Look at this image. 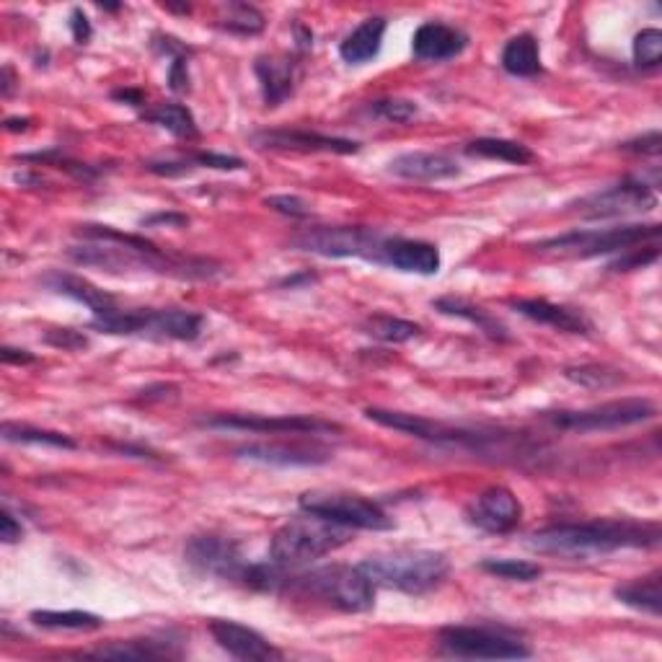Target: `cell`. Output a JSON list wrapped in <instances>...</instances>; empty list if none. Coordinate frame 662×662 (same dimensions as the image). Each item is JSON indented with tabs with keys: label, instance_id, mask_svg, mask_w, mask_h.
Masks as SVG:
<instances>
[{
	"label": "cell",
	"instance_id": "cell-45",
	"mask_svg": "<svg viewBox=\"0 0 662 662\" xmlns=\"http://www.w3.org/2000/svg\"><path fill=\"white\" fill-rule=\"evenodd\" d=\"M660 146H662L660 130H652V132L639 135V138H635V140H626L624 146H622V151H626V153H642V155H658L660 153Z\"/></svg>",
	"mask_w": 662,
	"mask_h": 662
},
{
	"label": "cell",
	"instance_id": "cell-19",
	"mask_svg": "<svg viewBox=\"0 0 662 662\" xmlns=\"http://www.w3.org/2000/svg\"><path fill=\"white\" fill-rule=\"evenodd\" d=\"M468 45L464 28L443 24V21H425L411 37V53L422 62H445L458 57Z\"/></svg>",
	"mask_w": 662,
	"mask_h": 662
},
{
	"label": "cell",
	"instance_id": "cell-33",
	"mask_svg": "<svg viewBox=\"0 0 662 662\" xmlns=\"http://www.w3.org/2000/svg\"><path fill=\"white\" fill-rule=\"evenodd\" d=\"M142 119L151 125H159L163 130L184 140H195L199 130L195 123V114H191L184 104H159L153 109L142 112Z\"/></svg>",
	"mask_w": 662,
	"mask_h": 662
},
{
	"label": "cell",
	"instance_id": "cell-50",
	"mask_svg": "<svg viewBox=\"0 0 662 662\" xmlns=\"http://www.w3.org/2000/svg\"><path fill=\"white\" fill-rule=\"evenodd\" d=\"M0 358H3L5 365H32V362L37 360L32 352L16 350V347H3V350H0Z\"/></svg>",
	"mask_w": 662,
	"mask_h": 662
},
{
	"label": "cell",
	"instance_id": "cell-14",
	"mask_svg": "<svg viewBox=\"0 0 662 662\" xmlns=\"http://www.w3.org/2000/svg\"><path fill=\"white\" fill-rule=\"evenodd\" d=\"M184 559L187 565L199 574H210V578H220L225 582H241L244 585L248 567L244 557H241L239 546L231 538L212 536H191L184 546Z\"/></svg>",
	"mask_w": 662,
	"mask_h": 662
},
{
	"label": "cell",
	"instance_id": "cell-13",
	"mask_svg": "<svg viewBox=\"0 0 662 662\" xmlns=\"http://www.w3.org/2000/svg\"><path fill=\"white\" fill-rule=\"evenodd\" d=\"M658 208V195L652 184L644 179H624L608 189H597L593 195L578 199L572 210L585 220H608L642 216Z\"/></svg>",
	"mask_w": 662,
	"mask_h": 662
},
{
	"label": "cell",
	"instance_id": "cell-3",
	"mask_svg": "<svg viewBox=\"0 0 662 662\" xmlns=\"http://www.w3.org/2000/svg\"><path fill=\"white\" fill-rule=\"evenodd\" d=\"M375 588L398 590L407 595H425L440 588L451 572L445 554L430 549H407L375 554L358 565Z\"/></svg>",
	"mask_w": 662,
	"mask_h": 662
},
{
	"label": "cell",
	"instance_id": "cell-35",
	"mask_svg": "<svg viewBox=\"0 0 662 662\" xmlns=\"http://www.w3.org/2000/svg\"><path fill=\"white\" fill-rule=\"evenodd\" d=\"M362 332L368 337L379 339V341H388V345H404V341L417 339L422 334V326L415 322H407V318H396V316H386V313H375V316L365 318L362 324Z\"/></svg>",
	"mask_w": 662,
	"mask_h": 662
},
{
	"label": "cell",
	"instance_id": "cell-2",
	"mask_svg": "<svg viewBox=\"0 0 662 662\" xmlns=\"http://www.w3.org/2000/svg\"><path fill=\"white\" fill-rule=\"evenodd\" d=\"M660 525L629 518H595L585 523H559L529 536V549L546 557L585 561L618 549H654L660 546Z\"/></svg>",
	"mask_w": 662,
	"mask_h": 662
},
{
	"label": "cell",
	"instance_id": "cell-32",
	"mask_svg": "<svg viewBox=\"0 0 662 662\" xmlns=\"http://www.w3.org/2000/svg\"><path fill=\"white\" fill-rule=\"evenodd\" d=\"M466 153L476 155V159L515 163V166H523V163L536 161V153H533L529 146H523V142H518V140H504V138L472 140L466 146Z\"/></svg>",
	"mask_w": 662,
	"mask_h": 662
},
{
	"label": "cell",
	"instance_id": "cell-51",
	"mask_svg": "<svg viewBox=\"0 0 662 662\" xmlns=\"http://www.w3.org/2000/svg\"><path fill=\"white\" fill-rule=\"evenodd\" d=\"M114 98H117V102H125V104H130V106H142L146 104V96L140 94V91H135V89H123V91H114L112 94Z\"/></svg>",
	"mask_w": 662,
	"mask_h": 662
},
{
	"label": "cell",
	"instance_id": "cell-6",
	"mask_svg": "<svg viewBox=\"0 0 662 662\" xmlns=\"http://www.w3.org/2000/svg\"><path fill=\"white\" fill-rule=\"evenodd\" d=\"M205 318L195 311L184 309H106L94 313L91 329L102 334H117V337H151V339H174V341H195L202 332Z\"/></svg>",
	"mask_w": 662,
	"mask_h": 662
},
{
	"label": "cell",
	"instance_id": "cell-5",
	"mask_svg": "<svg viewBox=\"0 0 662 662\" xmlns=\"http://www.w3.org/2000/svg\"><path fill=\"white\" fill-rule=\"evenodd\" d=\"M350 529H341L337 523L305 512L303 518H293L282 529H277L269 541V561L282 569H295L341 549L350 544Z\"/></svg>",
	"mask_w": 662,
	"mask_h": 662
},
{
	"label": "cell",
	"instance_id": "cell-29",
	"mask_svg": "<svg viewBox=\"0 0 662 662\" xmlns=\"http://www.w3.org/2000/svg\"><path fill=\"white\" fill-rule=\"evenodd\" d=\"M504 73L515 78H533L541 73V49L533 34H518L502 49Z\"/></svg>",
	"mask_w": 662,
	"mask_h": 662
},
{
	"label": "cell",
	"instance_id": "cell-24",
	"mask_svg": "<svg viewBox=\"0 0 662 662\" xmlns=\"http://www.w3.org/2000/svg\"><path fill=\"white\" fill-rule=\"evenodd\" d=\"M510 309L518 311L525 318H531V322L551 326V329H559V332H567V334H590V332H593V324H590L588 318L582 316V313L567 309V305H557L551 301H544V298H525V301H512Z\"/></svg>",
	"mask_w": 662,
	"mask_h": 662
},
{
	"label": "cell",
	"instance_id": "cell-37",
	"mask_svg": "<svg viewBox=\"0 0 662 662\" xmlns=\"http://www.w3.org/2000/svg\"><path fill=\"white\" fill-rule=\"evenodd\" d=\"M565 379L585 388H614L626 381V375L608 365H574L565 370Z\"/></svg>",
	"mask_w": 662,
	"mask_h": 662
},
{
	"label": "cell",
	"instance_id": "cell-49",
	"mask_svg": "<svg viewBox=\"0 0 662 662\" xmlns=\"http://www.w3.org/2000/svg\"><path fill=\"white\" fill-rule=\"evenodd\" d=\"M21 523L16 521V518L11 515L9 510L0 512V538H3V544H16V541L21 538Z\"/></svg>",
	"mask_w": 662,
	"mask_h": 662
},
{
	"label": "cell",
	"instance_id": "cell-42",
	"mask_svg": "<svg viewBox=\"0 0 662 662\" xmlns=\"http://www.w3.org/2000/svg\"><path fill=\"white\" fill-rule=\"evenodd\" d=\"M265 205L269 210L280 212V216H288V218H309L311 216L309 202L295 195H272L265 199Z\"/></svg>",
	"mask_w": 662,
	"mask_h": 662
},
{
	"label": "cell",
	"instance_id": "cell-17",
	"mask_svg": "<svg viewBox=\"0 0 662 662\" xmlns=\"http://www.w3.org/2000/svg\"><path fill=\"white\" fill-rule=\"evenodd\" d=\"M252 142L272 151H298V153H337L350 155L360 151V142L347 138H332V135L309 132V130H259L252 135Z\"/></svg>",
	"mask_w": 662,
	"mask_h": 662
},
{
	"label": "cell",
	"instance_id": "cell-47",
	"mask_svg": "<svg viewBox=\"0 0 662 662\" xmlns=\"http://www.w3.org/2000/svg\"><path fill=\"white\" fill-rule=\"evenodd\" d=\"M140 225L142 228H161V225L184 228V225H189V218L182 216V212H153V216L142 218Z\"/></svg>",
	"mask_w": 662,
	"mask_h": 662
},
{
	"label": "cell",
	"instance_id": "cell-43",
	"mask_svg": "<svg viewBox=\"0 0 662 662\" xmlns=\"http://www.w3.org/2000/svg\"><path fill=\"white\" fill-rule=\"evenodd\" d=\"M45 341L49 347H57V350H66V352L85 350V347H89L85 334L76 332V329H49L45 334Z\"/></svg>",
	"mask_w": 662,
	"mask_h": 662
},
{
	"label": "cell",
	"instance_id": "cell-4",
	"mask_svg": "<svg viewBox=\"0 0 662 662\" xmlns=\"http://www.w3.org/2000/svg\"><path fill=\"white\" fill-rule=\"evenodd\" d=\"M282 590L318 597L345 614H365L375 606V585L360 567H318L311 572H284Z\"/></svg>",
	"mask_w": 662,
	"mask_h": 662
},
{
	"label": "cell",
	"instance_id": "cell-53",
	"mask_svg": "<svg viewBox=\"0 0 662 662\" xmlns=\"http://www.w3.org/2000/svg\"><path fill=\"white\" fill-rule=\"evenodd\" d=\"M28 123H32V119H5V130H26Z\"/></svg>",
	"mask_w": 662,
	"mask_h": 662
},
{
	"label": "cell",
	"instance_id": "cell-1",
	"mask_svg": "<svg viewBox=\"0 0 662 662\" xmlns=\"http://www.w3.org/2000/svg\"><path fill=\"white\" fill-rule=\"evenodd\" d=\"M76 236L83 244L68 252L76 265L98 267L104 272H153L179 277V280H210L220 272V265L210 259H195V256H174L159 248L153 241L123 233L109 225H78Z\"/></svg>",
	"mask_w": 662,
	"mask_h": 662
},
{
	"label": "cell",
	"instance_id": "cell-20",
	"mask_svg": "<svg viewBox=\"0 0 662 662\" xmlns=\"http://www.w3.org/2000/svg\"><path fill=\"white\" fill-rule=\"evenodd\" d=\"M440 265H443L440 248L430 241L388 236L386 248H383L381 267H394L398 272L430 277L440 272Z\"/></svg>",
	"mask_w": 662,
	"mask_h": 662
},
{
	"label": "cell",
	"instance_id": "cell-27",
	"mask_svg": "<svg viewBox=\"0 0 662 662\" xmlns=\"http://www.w3.org/2000/svg\"><path fill=\"white\" fill-rule=\"evenodd\" d=\"M182 650L176 642L163 639H127V642H112L91 652V658L102 660H163L179 658Z\"/></svg>",
	"mask_w": 662,
	"mask_h": 662
},
{
	"label": "cell",
	"instance_id": "cell-34",
	"mask_svg": "<svg viewBox=\"0 0 662 662\" xmlns=\"http://www.w3.org/2000/svg\"><path fill=\"white\" fill-rule=\"evenodd\" d=\"M0 435H3L5 443L47 445V448H60V451H76V448H78L76 440L62 435V432L42 430V427L19 425V422H3V427H0Z\"/></svg>",
	"mask_w": 662,
	"mask_h": 662
},
{
	"label": "cell",
	"instance_id": "cell-48",
	"mask_svg": "<svg viewBox=\"0 0 662 662\" xmlns=\"http://www.w3.org/2000/svg\"><path fill=\"white\" fill-rule=\"evenodd\" d=\"M70 32H73V39L78 42V45H89L94 28H91V21L81 9L70 11Z\"/></svg>",
	"mask_w": 662,
	"mask_h": 662
},
{
	"label": "cell",
	"instance_id": "cell-28",
	"mask_svg": "<svg viewBox=\"0 0 662 662\" xmlns=\"http://www.w3.org/2000/svg\"><path fill=\"white\" fill-rule=\"evenodd\" d=\"M614 595L624 606L644 611L650 616H660L662 611V572L654 569L652 574H644V578L626 582V585H618L614 590Z\"/></svg>",
	"mask_w": 662,
	"mask_h": 662
},
{
	"label": "cell",
	"instance_id": "cell-25",
	"mask_svg": "<svg viewBox=\"0 0 662 662\" xmlns=\"http://www.w3.org/2000/svg\"><path fill=\"white\" fill-rule=\"evenodd\" d=\"M388 21L383 16H370L362 21L358 28H352L339 45L341 60L350 62V66H365L381 53L383 47V34H386Z\"/></svg>",
	"mask_w": 662,
	"mask_h": 662
},
{
	"label": "cell",
	"instance_id": "cell-31",
	"mask_svg": "<svg viewBox=\"0 0 662 662\" xmlns=\"http://www.w3.org/2000/svg\"><path fill=\"white\" fill-rule=\"evenodd\" d=\"M28 622L49 631H96L104 626V618L89 611H32Z\"/></svg>",
	"mask_w": 662,
	"mask_h": 662
},
{
	"label": "cell",
	"instance_id": "cell-10",
	"mask_svg": "<svg viewBox=\"0 0 662 662\" xmlns=\"http://www.w3.org/2000/svg\"><path fill=\"white\" fill-rule=\"evenodd\" d=\"M660 239V225H616V228H590V231H569L565 236H554L536 244V252L541 254H561V256H580V259H590V256L601 254H618L629 252L635 246H644L647 241Z\"/></svg>",
	"mask_w": 662,
	"mask_h": 662
},
{
	"label": "cell",
	"instance_id": "cell-39",
	"mask_svg": "<svg viewBox=\"0 0 662 662\" xmlns=\"http://www.w3.org/2000/svg\"><path fill=\"white\" fill-rule=\"evenodd\" d=\"M662 60V32L660 28H642L635 37V66L654 70Z\"/></svg>",
	"mask_w": 662,
	"mask_h": 662
},
{
	"label": "cell",
	"instance_id": "cell-36",
	"mask_svg": "<svg viewBox=\"0 0 662 662\" xmlns=\"http://www.w3.org/2000/svg\"><path fill=\"white\" fill-rule=\"evenodd\" d=\"M265 13L248 3H231L225 16L220 19V26L233 34H241V37H254V34H259L265 28Z\"/></svg>",
	"mask_w": 662,
	"mask_h": 662
},
{
	"label": "cell",
	"instance_id": "cell-7",
	"mask_svg": "<svg viewBox=\"0 0 662 662\" xmlns=\"http://www.w3.org/2000/svg\"><path fill=\"white\" fill-rule=\"evenodd\" d=\"M365 417L370 422L388 427V430L407 432V435L417 440H427V443L435 445H453V448H466L472 453H515V443L510 435H500V432H476V430H464V427H451L443 422H432V419L407 415V411H394V409H381L370 407L365 409Z\"/></svg>",
	"mask_w": 662,
	"mask_h": 662
},
{
	"label": "cell",
	"instance_id": "cell-18",
	"mask_svg": "<svg viewBox=\"0 0 662 662\" xmlns=\"http://www.w3.org/2000/svg\"><path fill=\"white\" fill-rule=\"evenodd\" d=\"M210 635L216 639L220 650H225L231 658L246 660V662H269L282 660V652L267 642L259 631L252 626H244L239 622H228V618H212Z\"/></svg>",
	"mask_w": 662,
	"mask_h": 662
},
{
	"label": "cell",
	"instance_id": "cell-21",
	"mask_svg": "<svg viewBox=\"0 0 662 662\" xmlns=\"http://www.w3.org/2000/svg\"><path fill=\"white\" fill-rule=\"evenodd\" d=\"M239 458L262 461L272 466H322L332 458L326 448L318 445H290V443H252L236 448Z\"/></svg>",
	"mask_w": 662,
	"mask_h": 662
},
{
	"label": "cell",
	"instance_id": "cell-15",
	"mask_svg": "<svg viewBox=\"0 0 662 662\" xmlns=\"http://www.w3.org/2000/svg\"><path fill=\"white\" fill-rule=\"evenodd\" d=\"M205 427L212 430H241L256 432V435H324V432H339V425L322 417H262V415H216L202 419Z\"/></svg>",
	"mask_w": 662,
	"mask_h": 662
},
{
	"label": "cell",
	"instance_id": "cell-12",
	"mask_svg": "<svg viewBox=\"0 0 662 662\" xmlns=\"http://www.w3.org/2000/svg\"><path fill=\"white\" fill-rule=\"evenodd\" d=\"M658 417V407L647 398H618V402L597 404L590 409L554 411L549 417L554 427L569 432H606L622 427L642 425Z\"/></svg>",
	"mask_w": 662,
	"mask_h": 662
},
{
	"label": "cell",
	"instance_id": "cell-16",
	"mask_svg": "<svg viewBox=\"0 0 662 662\" xmlns=\"http://www.w3.org/2000/svg\"><path fill=\"white\" fill-rule=\"evenodd\" d=\"M523 504L508 487H489L466 508V521L484 533L502 536L521 523Z\"/></svg>",
	"mask_w": 662,
	"mask_h": 662
},
{
	"label": "cell",
	"instance_id": "cell-9",
	"mask_svg": "<svg viewBox=\"0 0 662 662\" xmlns=\"http://www.w3.org/2000/svg\"><path fill=\"white\" fill-rule=\"evenodd\" d=\"M438 647L448 658L461 660H525L531 647L502 626H443Z\"/></svg>",
	"mask_w": 662,
	"mask_h": 662
},
{
	"label": "cell",
	"instance_id": "cell-11",
	"mask_svg": "<svg viewBox=\"0 0 662 662\" xmlns=\"http://www.w3.org/2000/svg\"><path fill=\"white\" fill-rule=\"evenodd\" d=\"M298 508L309 515L324 518V521L337 523L341 529L358 531H391L394 521L386 515V510L379 502L368 500L362 495L352 492H326V489H313V492L301 495Z\"/></svg>",
	"mask_w": 662,
	"mask_h": 662
},
{
	"label": "cell",
	"instance_id": "cell-40",
	"mask_svg": "<svg viewBox=\"0 0 662 662\" xmlns=\"http://www.w3.org/2000/svg\"><path fill=\"white\" fill-rule=\"evenodd\" d=\"M419 112V106L409 98H381V102L370 104V114L373 117L383 119V123H394V125H404L409 119H415Z\"/></svg>",
	"mask_w": 662,
	"mask_h": 662
},
{
	"label": "cell",
	"instance_id": "cell-23",
	"mask_svg": "<svg viewBox=\"0 0 662 662\" xmlns=\"http://www.w3.org/2000/svg\"><path fill=\"white\" fill-rule=\"evenodd\" d=\"M254 73L259 78L262 98H265L267 106H280L284 98L293 96L298 68L290 57L284 55L259 57V60L254 62Z\"/></svg>",
	"mask_w": 662,
	"mask_h": 662
},
{
	"label": "cell",
	"instance_id": "cell-22",
	"mask_svg": "<svg viewBox=\"0 0 662 662\" xmlns=\"http://www.w3.org/2000/svg\"><path fill=\"white\" fill-rule=\"evenodd\" d=\"M388 171L407 182H443L461 174V166L443 153H402L388 161Z\"/></svg>",
	"mask_w": 662,
	"mask_h": 662
},
{
	"label": "cell",
	"instance_id": "cell-41",
	"mask_svg": "<svg viewBox=\"0 0 662 662\" xmlns=\"http://www.w3.org/2000/svg\"><path fill=\"white\" fill-rule=\"evenodd\" d=\"M658 256H660V246H658V241H654V244H650V246L622 252L618 259L611 262L608 269L611 272H631V269H644L647 265H652V262H658Z\"/></svg>",
	"mask_w": 662,
	"mask_h": 662
},
{
	"label": "cell",
	"instance_id": "cell-52",
	"mask_svg": "<svg viewBox=\"0 0 662 662\" xmlns=\"http://www.w3.org/2000/svg\"><path fill=\"white\" fill-rule=\"evenodd\" d=\"M11 91H13V70L5 66L3 68V96H11Z\"/></svg>",
	"mask_w": 662,
	"mask_h": 662
},
{
	"label": "cell",
	"instance_id": "cell-8",
	"mask_svg": "<svg viewBox=\"0 0 662 662\" xmlns=\"http://www.w3.org/2000/svg\"><path fill=\"white\" fill-rule=\"evenodd\" d=\"M388 236L365 225H311L293 236V246L326 259H365L373 265L383 262Z\"/></svg>",
	"mask_w": 662,
	"mask_h": 662
},
{
	"label": "cell",
	"instance_id": "cell-30",
	"mask_svg": "<svg viewBox=\"0 0 662 662\" xmlns=\"http://www.w3.org/2000/svg\"><path fill=\"white\" fill-rule=\"evenodd\" d=\"M432 305H435V311L443 313V316L464 318V322L474 324L476 329L487 334V337H492V339H508L510 337L508 329H504V324L497 322L492 313L479 309V305L461 301V298H440V301H435Z\"/></svg>",
	"mask_w": 662,
	"mask_h": 662
},
{
	"label": "cell",
	"instance_id": "cell-26",
	"mask_svg": "<svg viewBox=\"0 0 662 662\" xmlns=\"http://www.w3.org/2000/svg\"><path fill=\"white\" fill-rule=\"evenodd\" d=\"M42 284L53 290V293L73 298V301L83 303L85 309H91L94 313L114 309V298L109 293H104V290L96 288L94 282L83 280V277L78 275H68V272H60V269H55V272H47L42 277Z\"/></svg>",
	"mask_w": 662,
	"mask_h": 662
},
{
	"label": "cell",
	"instance_id": "cell-44",
	"mask_svg": "<svg viewBox=\"0 0 662 662\" xmlns=\"http://www.w3.org/2000/svg\"><path fill=\"white\" fill-rule=\"evenodd\" d=\"M189 161H191V166H208V169H218V171L244 169V161L236 159V155H225V153H195Z\"/></svg>",
	"mask_w": 662,
	"mask_h": 662
},
{
	"label": "cell",
	"instance_id": "cell-46",
	"mask_svg": "<svg viewBox=\"0 0 662 662\" xmlns=\"http://www.w3.org/2000/svg\"><path fill=\"white\" fill-rule=\"evenodd\" d=\"M169 85H171V91H176V94H187V91H189V60H187V55L174 57V60H171Z\"/></svg>",
	"mask_w": 662,
	"mask_h": 662
},
{
	"label": "cell",
	"instance_id": "cell-38",
	"mask_svg": "<svg viewBox=\"0 0 662 662\" xmlns=\"http://www.w3.org/2000/svg\"><path fill=\"white\" fill-rule=\"evenodd\" d=\"M479 567L484 572L495 574V578L512 580V582H533L544 574L541 565L529 559H484Z\"/></svg>",
	"mask_w": 662,
	"mask_h": 662
}]
</instances>
